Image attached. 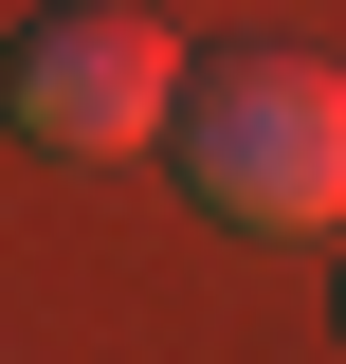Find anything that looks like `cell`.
I'll use <instances>...</instances> for the list:
<instances>
[{"mask_svg":"<svg viewBox=\"0 0 346 364\" xmlns=\"http://www.w3.org/2000/svg\"><path fill=\"white\" fill-rule=\"evenodd\" d=\"M182 182H201L219 219H256V237H346V73L292 37L256 55H201L182 73Z\"/></svg>","mask_w":346,"mask_h":364,"instance_id":"1","label":"cell"},{"mask_svg":"<svg viewBox=\"0 0 346 364\" xmlns=\"http://www.w3.org/2000/svg\"><path fill=\"white\" fill-rule=\"evenodd\" d=\"M0 128L55 146V164H128V146L182 128V37L146 0H55V18H19V55H0Z\"/></svg>","mask_w":346,"mask_h":364,"instance_id":"2","label":"cell"}]
</instances>
